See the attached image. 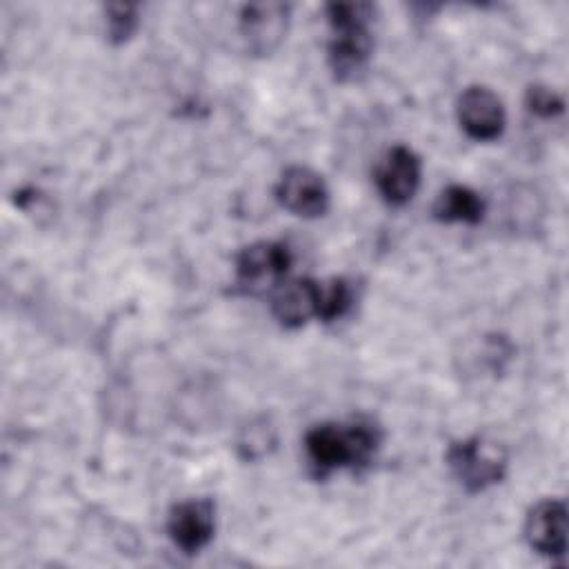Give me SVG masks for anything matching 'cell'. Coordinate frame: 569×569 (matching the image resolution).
Returning <instances> with one entry per match:
<instances>
[{
    "instance_id": "277c9868",
    "label": "cell",
    "mask_w": 569,
    "mask_h": 569,
    "mask_svg": "<svg viewBox=\"0 0 569 569\" xmlns=\"http://www.w3.org/2000/svg\"><path fill=\"white\" fill-rule=\"evenodd\" d=\"M278 202L300 218H318L329 207V189L322 176L309 167H287L276 184Z\"/></svg>"
},
{
    "instance_id": "5b68a950",
    "label": "cell",
    "mask_w": 569,
    "mask_h": 569,
    "mask_svg": "<svg viewBox=\"0 0 569 569\" xmlns=\"http://www.w3.org/2000/svg\"><path fill=\"white\" fill-rule=\"evenodd\" d=\"M420 176H422L420 158L409 147L396 144L385 153V158L376 167L373 180L382 200L393 207H400L416 196L420 187Z\"/></svg>"
},
{
    "instance_id": "5bb4252c",
    "label": "cell",
    "mask_w": 569,
    "mask_h": 569,
    "mask_svg": "<svg viewBox=\"0 0 569 569\" xmlns=\"http://www.w3.org/2000/svg\"><path fill=\"white\" fill-rule=\"evenodd\" d=\"M136 24H138L136 7H131V4H109L107 7V36L111 42L120 44V42L129 40L131 33L136 31Z\"/></svg>"
},
{
    "instance_id": "2e32d148",
    "label": "cell",
    "mask_w": 569,
    "mask_h": 569,
    "mask_svg": "<svg viewBox=\"0 0 569 569\" xmlns=\"http://www.w3.org/2000/svg\"><path fill=\"white\" fill-rule=\"evenodd\" d=\"M527 107H529V111H533L542 118H551V116L562 113L565 102L553 89L542 87V84H533V87L527 89Z\"/></svg>"
},
{
    "instance_id": "52a82bcc",
    "label": "cell",
    "mask_w": 569,
    "mask_h": 569,
    "mask_svg": "<svg viewBox=\"0 0 569 569\" xmlns=\"http://www.w3.org/2000/svg\"><path fill=\"white\" fill-rule=\"evenodd\" d=\"M216 529V509L207 498L182 500L171 507L167 531L176 547L184 553H196L209 545Z\"/></svg>"
},
{
    "instance_id": "8fae6325",
    "label": "cell",
    "mask_w": 569,
    "mask_h": 569,
    "mask_svg": "<svg viewBox=\"0 0 569 569\" xmlns=\"http://www.w3.org/2000/svg\"><path fill=\"white\" fill-rule=\"evenodd\" d=\"M371 56L369 24L336 27L329 40V67L338 80L356 78Z\"/></svg>"
},
{
    "instance_id": "4fadbf2b",
    "label": "cell",
    "mask_w": 569,
    "mask_h": 569,
    "mask_svg": "<svg viewBox=\"0 0 569 569\" xmlns=\"http://www.w3.org/2000/svg\"><path fill=\"white\" fill-rule=\"evenodd\" d=\"M351 305V287L342 278L320 280V320L329 322L340 316Z\"/></svg>"
},
{
    "instance_id": "ba28073f",
    "label": "cell",
    "mask_w": 569,
    "mask_h": 569,
    "mask_svg": "<svg viewBox=\"0 0 569 569\" xmlns=\"http://www.w3.org/2000/svg\"><path fill=\"white\" fill-rule=\"evenodd\" d=\"M525 538L533 551L547 558H562L567 551V505L547 498L531 507L525 520Z\"/></svg>"
},
{
    "instance_id": "7c38bea8",
    "label": "cell",
    "mask_w": 569,
    "mask_h": 569,
    "mask_svg": "<svg viewBox=\"0 0 569 569\" xmlns=\"http://www.w3.org/2000/svg\"><path fill=\"white\" fill-rule=\"evenodd\" d=\"M433 216L440 222L476 224L485 216V200L480 198V193H476L465 184H449L436 198Z\"/></svg>"
},
{
    "instance_id": "7a4b0ae2",
    "label": "cell",
    "mask_w": 569,
    "mask_h": 569,
    "mask_svg": "<svg viewBox=\"0 0 569 569\" xmlns=\"http://www.w3.org/2000/svg\"><path fill=\"white\" fill-rule=\"evenodd\" d=\"M447 465L453 478L471 493L498 485L507 473V451L500 442L471 436L447 449Z\"/></svg>"
},
{
    "instance_id": "9a60e30c",
    "label": "cell",
    "mask_w": 569,
    "mask_h": 569,
    "mask_svg": "<svg viewBox=\"0 0 569 569\" xmlns=\"http://www.w3.org/2000/svg\"><path fill=\"white\" fill-rule=\"evenodd\" d=\"M373 16V7L365 2H333L327 4V20L331 29L351 27V24H369Z\"/></svg>"
},
{
    "instance_id": "6da1fadb",
    "label": "cell",
    "mask_w": 569,
    "mask_h": 569,
    "mask_svg": "<svg viewBox=\"0 0 569 569\" xmlns=\"http://www.w3.org/2000/svg\"><path fill=\"white\" fill-rule=\"evenodd\" d=\"M378 445L380 431L367 420L322 422L305 436L307 458L320 473L358 467L373 456Z\"/></svg>"
},
{
    "instance_id": "3957f363",
    "label": "cell",
    "mask_w": 569,
    "mask_h": 569,
    "mask_svg": "<svg viewBox=\"0 0 569 569\" xmlns=\"http://www.w3.org/2000/svg\"><path fill=\"white\" fill-rule=\"evenodd\" d=\"M293 262L291 249L284 242L260 240L244 247L236 258V280L244 291L278 287Z\"/></svg>"
},
{
    "instance_id": "8992f818",
    "label": "cell",
    "mask_w": 569,
    "mask_h": 569,
    "mask_svg": "<svg viewBox=\"0 0 569 569\" xmlns=\"http://www.w3.org/2000/svg\"><path fill=\"white\" fill-rule=\"evenodd\" d=\"M458 122L473 140L489 142L500 138L507 124L502 100L487 87H467L458 98Z\"/></svg>"
},
{
    "instance_id": "9c48e42d",
    "label": "cell",
    "mask_w": 569,
    "mask_h": 569,
    "mask_svg": "<svg viewBox=\"0 0 569 569\" xmlns=\"http://www.w3.org/2000/svg\"><path fill=\"white\" fill-rule=\"evenodd\" d=\"M289 7L282 2H256L244 4L240 11V33L249 51H273L287 31Z\"/></svg>"
},
{
    "instance_id": "30bf717a",
    "label": "cell",
    "mask_w": 569,
    "mask_h": 569,
    "mask_svg": "<svg viewBox=\"0 0 569 569\" xmlns=\"http://www.w3.org/2000/svg\"><path fill=\"white\" fill-rule=\"evenodd\" d=\"M271 313L289 329L302 327L311 318L320 320V280L296 278L280 282L271 296Z\"/></svg>"
}]
</instances>
